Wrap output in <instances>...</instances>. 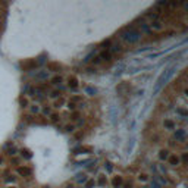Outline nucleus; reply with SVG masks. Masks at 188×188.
I'll return each mask as SVG.
<instances>
[{"label":"nucleus","mask_w":188,"mask_h":188,"mask_svg":"<svg viewBox=\"0 0 188 188\" xmlns=\"http://www.w3.org/2000/svg\"><path fill=\"white\" fill-rule=\"evenodd\" d=\"M175 71H176V65H172L170 68H168V69H165L163 72L160 74V76L156 80L155 82V87H153V94H159L162 91V88L165 87L166 84L169 82V80L174 76Z\"/></svg>","instance_id":"f257e3e1"},{"label":"nucleus","mask_w":188,"mask_h":188,"mask_svg":"<svg viewBox=\"0 0 188 188\" xmlns=\"http://www.w3.org/2000/svg\"><path fill=\"white\" fill-rule=\"evenodd\" d=\"M141 35H143V34L140 33V29H137L134 25L125 27L123 29L119 31V37H121L125 43H128V44H135V43H138L141 38Z\"/></svg>","instance_id":"f03ea898"},{"label":"nucleus","mask_w":188,"mask_h":188,"mask_svg":"<svg viewBox=\"0 0 188 188\" xmlns=\"http://www.w3.org/2000/svg\"><path fill=\"white\" fill-rule=\"evenodd\" d=\"M175 140L179 141V143H185V140H187V132H185V129H176L175 131Z\"/></svg>","instance_id":"7ed1b4c3"},{"label":"nucleus","mask_w":188,"mask_h":188,"mask_svg":"<svg viewBox=\"0 0 188 188\" xmlns=\"http://www.w3.org/2000/svg\"><path fill=\"white\" fill-rule=\"evenodd\" d=\"M16 172L22 176H31L33 175V169L28 168V166H19V168L16 169Z\"/></svg>","instance_id":"20e7f679"},{"label":"nucleus","mask_w":188,"mask_h":188,"mask_svg":"<svg viewBox=\"0 0 188 188\" xmlns=\"http://www.w3.org/2000/svg\"><path fill=\"white\" fill-rule=\"evenodd\" d=\"M99 57L101 59V62L104 61V62H110L112 61V57H113V54L110 53V50L109 49H106V50H103L100 54H99Z\"/></svg>","instance_id":"39448f33"},{"label":"nucleus","mask_w":188,"mask_h":188,"mask_svg":"<svg viewBox=\"0 0 188 188\" xmlns=\"http://www.w3.org/2000/svg\"><path fill=\"white\" fill-rule=\"evenodd\" d=\"M148 28H151V29H156V31H160L162 28H163V24H162L160 21H151L150 24H148Z\"/></svg>","instance_id":"423d86ee"},{"label":"nucleus","mask_w":188,"mask_h":188,"mask_svg":"<svg viewBox=\"0 0 188 188\" xmlns=\"http://www.w3.org/2000/svg\"><path fill=\"white\" fill-rule=\"evenodd\" d=\"M109 50H110V53L112 54L119 53V52H122V44H119V43H113V44H110Z\"/></svg>","instance_id":"0eeeda50"},{"label":"nucleus","mask_w":188,"mask_h":188,"mask_svg":"<svg viewBox=\"0 0 188 188\" xmlns=\"http://www.w3.org/2000/svg\"><path fill=\"white\" fill-rule=\"evenodd\" d=\"M112 185H113V188H122V185H123L122 176H115L113 179H112Z\"/></svg>","instance_id":"6e6552de"},{"label":"nucleus","mask_w":188,"mask_h":188,"mask_svg":"<svg viewBox=\"0 0 188 188\" xmlns=\"http://www.w3.org/2000/svg\"><path fill=\"white\" fill-rule=\"evenodd\" d=\"M47 69L52 71V72H59L61 71V65L59 63H54V62H50V63H47Z\"/></svg>","instance_id":"1a4fd4ad"},{"label":"nucleus","mask_w":188,"mask_h":188,"mask_svg":"<svg viewBox=\"0 0 188 188\" xmlns=\"http://www.w3.org/2000/svg\"><path fill=\"white\" fill-rule=\"evenodd\" d=\"M68 85H69V88H72V90H76V88H78V80H76L75 76H69Z\"/></svg>","instance_id":"9d476101"},{"label":"nucleus","mask_w":188,"mask_h":188,"mask_svg":"<svg viewBox=\"0 0 188 188\" xmlns=\"http://www.w3.org/2000/svg\"><path fill=\"white\" fill-rule=\"evenodd\" d=\"M168 162H169V165L170 166H178L179 165V157L178 156H169V159H168Z\"/></svg>","instance_id":"9b49d317"},{"label":"nucleus","mask_w":188,"mask_h":188,"mask_svg":"<svg viewBox=\"0 0 188 188\" xmlns=\"http://www.w3.org/2000/svg\"><path fill=\"white\" fill-rule=\"evenodd\" d=\"M87 181H88V176L85 174H80L76 176V182H78V184H85Z\"/></svg>","instance_id":"f8f14e48"},{"label":"nucleus","mask_w":188,"mask_h":188,"mask_svg":"<svg viewBox=\"0 0 188 188\" xmlns=\"http://www.w3.org/2000/svg\"><path fill=\"white\" fill-rule=\"evenodd\" d=\"M169 150H160V153H159V157H160V160H168L169 159Z\"/></svg>","instance_id":"ddd939ff"},{"label":"nucleus","mask_w":188,"mask_h":188,"mask_svg":"<svg viewBox=\"0 0 188 188\" xmlns=\"http://www.w3.org/2000/svg\"><path fill=\"white\" fill-rule=\"evenodd\" d=\"M127 88H128L127 82H121V84L118 85V88H116V91H118L119 94H123V90H127Z\"/></svg>","instance_id":"4468645a"},{"label":"nucleus","mask_w":188,"mask_h":188,"mask_svg":"<svg viewBox=\"0 0 188 188\" xmlns=\"http://www.w3.org/2000/svg\"><path fill=\"white\" fill-rule=\"evenodd\" d=\"M34 66H37V62L35 61H29V62H27V63H22V68H24V69H29V68H34Z\"/></svg>","instance_id":"2eb2a0df"},{"label":"nucleus","mask_w":188,"mask_h":188,"mask_svg":"<svg viewBox=\"0 0 188 188\" xmlns=\"http://www.w3.org/2000/svg\"><path fill=\"white\" fill-rule=\"evenodd\" d=\"M62 76L61 75H59V76H53V78H52V84H53V85H61L62 84Z\"/></svg>","instance_id":"dca6fc26"},{"label":"nucleus","mask_w":188,"mask_h":188,"mask_svg":"<svg viewBox=\"0 0 188 188\" xmlns=\"http://www.w3.org/2000/svg\"><path fill=\"white\" fill-rule=\"evenodd\" d=\"M106 182H108L106 176H104V175H100V176H99V181H97V184H99L100 187H104V185H106Z\"/></svg>","instance_id":"f3484780"},{"label":"nucleus","mask_w":188,"mask_h":188,"mask_svg":"<svg viewBox=\"0 0 188 188\" xmlns=\"http://www.w3.org/2000/svg\"><path fill=\"white\" fill-rule=\"evenodd\" d=\"M85 93H87L88 96H94V94H97V88H94V87H87V88H85Z\"/></svg>","instance_id":"a211bd4d"},{"label":"nucleus","mask_w":188,"mask_h":188,"mask_svg":"<svg viewBox=\"0 0 188 188\" xmlns=\"http://www.w3.org/2000/svg\"><path fill=\"white\" fill-rule=\"evenodd\" d=\"M82 100V97H81V96H76V94H75V96H72V97H71V103H74V104H76V103H78V101H81Z\"/></svg>","instance_id":"6ab92c4d"},{"label":"nucleus","mask_w":188,"mask_h":188,"mask_svg":"<svg viewBox=\"0 0 188 188\" xmlns=\"http://www.w3.org/2000/svg\"><path fill=\"white\" fill-rule=\"evenodd\" d=\"M47 76H49V72H47V71H43L40 74H37V78H38V80H47Z\"/></svg>","instance_id":"aec40b11"},{"label":"nucleus","mask_w":188,"mask_h":188,"mask_svg":"<svg viewBox=\"0 0 188 188\" xmlns=\"http://www.w3.org/2000/svg\"><path fill=\"white\" fill-rule=\"evenodd\" d=\"M41 112H43V115H46V116H50V115H52V108H50V106H46V108L41 109Z\"/></svg>","instance_id":"412c9836"},{"label":"nucleus","mask_w":188,"mask_h":188,"mask_svg":"<svg viewBox=\"0 0 188 188\" xmlns=\"http://www.w3.org/2000/svg\"><path fill=\"white\" fill-rule=\"evenodd\" d=\"M50 119H52V122L57 123V122L61 121V116H59V115H56V113H52L50 115Z\"/></svg>","instance_id":"4be33fe9"},{"label":"nucleus","mask_w":188,"mask_h":188,"mask_svg":"<svg viewBox=\"0 0 188 188\" xmlns=\"http://www.w3.org/2000/svg\"><path fill=\"white\" fill-rule=\"evenodd\" d=\"M150 188H163V187H162L160 184H159V182H157L155 178H153V181L150 182Z\"/></svg>","instance_id":"5701e85b"},{"label":"nucleus","mask_w":188,"mask_h":188,"mask_svg":"<svg viewBox=\"0 0 188 188\" xmlns=\"http://www.w3.org/2000/svg\"><path fill=\"white\" fill-rule=\"evenodd\" d=\"M165 127L168 129H175V123L172 121H165Z\"/></svg>","instance_id":"b1692460"},{"label":"nucleus","mask_w":188,"mask_h":188,"mask_svg":"<svg viewBox=\"0 0 188 188\" xmlns=\"http://www.w3.org/2000/svg\"><path fill=\"white\" fill-rule=\"evenodd\" d=\"M94 185H96V182H94L93 179H88V181L85 182V185H84V188H93Z\"/></svg>","instance_id":"393cba45"},{"label":"nucleus","mask_w":188,"mask_h":188,"mask_svg":"<svg viewBox=\"0 0 188 188\" xmlns=\"http://www.w3.org/2000/svg\"><path fill=\"white\" fill-rule=\"evenodd\" d=\"M110 116H112V121L115 122V119H116V116H118V112H116V109H115V108L110 109Z\"/></svg>","instance_id":"a878e982"},{"label":"nucleus","mask_w":188,"mask_h":188,"mask_svg":"<svg viewBox=\"0 0 188 188\" xmlns=\"http://www.w3.org/2000/svg\"><path fill=\"white\" fill-rule=\"evenodd\" d=\"M176 113H179L182 118H187V110H184V109H176Z\"/></svg>","instance_id":"bb28decb"},{"label":"nucleus","mask_w":188,"mask_h":188,"mask_svg":"<svg viewBox=\"0 0 188 188\" xmlns=\"http://www.w3.org/2000/svg\"><path fill=\"white\" fill-rule=\"evenodd\" d=\"M21 153H22V156H24L25 159H31V156H33L31 153H29V151H28V150H22Z\"/></svg>","instance_id":"cd10ccee"},{"label":"nucleus","mask_w":188,"mask_h":188,"mask_svg":"<svg viewBox=\"0 0 188 188\" xmlns=\"http://www.w3.org/2000/svg\"><path fill=\"white\" fill-rule=\"evenodd\" d=\"M91 63H93V65H100V63H101V59L99 57V56H94V59L91 61Z\"/></svg>","instance_id":"c85d7f7f"},{"label":"nucleus","mask_w":188,"mask_h":188,"mask_svg":"<svg viewBox=\"0 0 188 188\" xmlns=\"http://www.w3.org/2000/svg\"><path fill=\"white\" fill-rule=\"evenodd\" d=\"M38 112H40V108L37 104H33L31 106V113H38Z\"/></svg>","instance_id":"c756f323"},{"label":"nucleus","mask_w":188,"mask_h":188,"mask_svg":"<svg viewBox=\"0 0 188 188\" xmlns=\"http://www.w3.org/2000/svg\"><path fill=\"white\" fill-rule=\"evenodd\" d=\"M65 131H68V132H74L75 125H66V127H65Z\"/></svg>","instance_id":"7c9ffc66"},{"label":"nucleus","mask_w":188,"mask_h":188,"mask_svg":"<svg viewBox=\"0 0 188 188\" xmlns=\"http://www.w3.org/2000/svg\"><path fill=\"white\" fill-rule=\"evenodd\" d=\"M71 119H72V121H78V119H80V113H78V112H74V113L71 115Z\"/></svg>","instance_id":"2f4dec72"},{"label":"nucleus","mask_w":188,"mask_h":188,"mask_svg":"<svg viewBox=\"0 0 188 188\" xmlns=\"http://www.w3.org/2000/svg\"><path fill=\"white\" fill-rule=\"evenodd\" d=\"M19 101H21V106H22V108H27V106H28V100H27V99H24V97H22Z\"/></svg>","instance_id":"473e14b6"},{"label":"nucleus","mask_w":188,"mask_h":188,"mask_svg":"<svg viewBox=\"0 0 188 188\" xmlns=\"http://www.w3.org/2000/svg\"><path fill=\"white\" fill-rule=\"evenodd\" d=\"M7 155H9V156H15V155H16V148H15V147L9 148V150H7Z\"/></svg>","instance_id":"72a5a7b5"},{"label":"nucleus","mask_w":188,"mask_h":188,"mask_svg":"<svg viewBox=\"0 0 188 188\" xmlns=\"http://www.w3.org/2000/svg\"><path fill=\"white\" fill-rule=\"evenodd\" d=\"M181 160H182V163H187V162H188V155H187V153H182ZM181 160H179V162H181Z\"/></svg>","instance_id":"f704fd0d"},{"label":"nucleus","mask_w":188,"mask_h":188,"mask_svg":"<svg viewBox=\"0 0 188 188\" xmlns=\"http://www.w3.org/2000/svg\"><path fill=\"white\" fill-rule=\"evenodd\" d=\"M57 96H61V93H59V91H52V93H50V97H52V99H56Z\"/></svg>","instance_id":"c9c22d12"},{"label":"nucleus","mask_w":188,"mask_h":188,"mask_svg":"<svg viewBox=\"0 0 188 188\" xmlns=\"http://www.w3.org/2000/svg\"><path fill=\"white\" fill-rule=\"evenodd\" d=\"M68 108L71 109V110H75V108H76V104H74V103H71V101H69V103H68Z\"/></svg>","instance_id":"e433bc0d"},{"label":"nucleus","mask_w":188,"mask_h":188,"mask_svg":"<svg viewBox=\"0 0 188 188\" xmlns=\"http://www.w3.org/2000/svg\"><path fill=\"white\" fill-rule=\"evenodd\" d=\"M62 103H63V100L61 99L59 101H56V103H54V108H61V106H62Z\"/></svg>","instance_id":"4c0bfd02"},{"label":"nucleus","mask_w":188,"mask_h":188,"mask_svg":"<svg viewBox=\"0 0 188 188\" xmlns=\"http://www.w3.org/2000/svg\"><path fill=\"white\" fill-rule=\"evenodd\" d=\"M138 179H140V181H147V175H140Z\"/></svg>","instance_id":"58836bf2"},{"label":"nucleus","mask_w":188,"mask_h":188,"mask_svg":"<svg viewBox=\"0 0 188 188\" xmlns=\"http://www.w3.org/2000/svg\"><path fill=\"white\" fill-rule=\"evenodd\" d=\"M122 188H132V182H127L125 185H122Z\"/></svg>","instance_id":"ea45409f"},{"label":"nucleus","mask_w":188,"mask_h":188,"mask_svg":"<svg viewBox=\"0 0 188 188\" xmlns=\"http://www.w3.org/2000/svg\"><path fill=\"white\" fill-rule=\"evenodd\" d=\"M106 166H108L109 172H112V170H113V168H112V163H106Z\"/></svg>","instance_id":"a19ab883"},{"label":"nucleus","mask_w":188,"mask_h":188,"mask_svg":"<svg viewBox=\"0 0 188 188\" xmlns=\"http://www.w3.org/2000/svg\"><path fill=\"white\" fill-rule=\"evenodd\" d=\"M2 162H3V159H2V157H0V165H2Z\"/></svg>","instance_id":"79ce46f5"}]
</instances>
